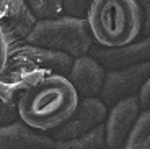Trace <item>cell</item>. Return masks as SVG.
Returning <instances> with one entry per match:
<instances>
[{
	"instance_id": "6da1fadb",
	"label": "cell",
	"mask_w": 150,
	"mask_h": 149,
	"mask_svg": "<svg viewBox=\"0 0 150 149\" xmlns=\"http://www.w3.org/2000/svg\"><path fill=\"white\" fill-rule=\"evenodd\" d=\"M74 57L60 51L20 43L10 48L5 71L0 75V102L16 105L20 95L51 74L67 77Z\"/></svg>"
},
{
	"instance_id": "7a4b0ae2",
	"label": "cell",
	"mask_w": 150,
	"mask_h": 149,
	"mask_svg": "<svg viewBox=\"0 0 150 149\" xmlns=\"http://www.w3.org/2000/svg\"><path fill=\"white\" fill-rule=\"evenodd\" d=\"M79 100V93L69 77L60 74L46 75L20 95L16 102L18 118L39 133L54 131L70 118Z\"/></svg>"
},
{
	"instance_id": "3957f363",
	"label": "cell",
	"mask_w": 150,
	"mask_h": 149,
	"mask_svg": "<svg viewBox=\"0 0 150 149\" xmlns=\"http://www.w3.org/2000/svg\"><path fill=\"white\" fill-rule=\"evenodd\" d=\"M95 44L112 48L139 39L142 13L135 0H95L86 13Z\"/></svg>"
},
{
	"instance_id": "277c9868",
	"label": "cell",
	"mask_w": 150,
	"mask_h": 149,
	"mask_svg": "<svg viewBox=\"0 0 150 149\" xmlns=\"http://www.w3.org/2000/svg\"><path fill=\"white\" fill-rule=\"evenodd\" d=\"M25 43L65 52L74 59L88 54L95 44L86 18L69 15L38 20L30 34L25 38Z\"/></svg>"
},
{
	"instance_id": "5b68a950",
	"label": "cell",
	"mask_w": 150,
	"mask_h": 149,
	"mask_svg": "<svg viewBox=\"0 0 150 149\" xmlns=\"http://www.w3.org/2000/svg\"><path fill=\"white\" fill-rule=\"evenodd\" d=\"M150 77V61L139 62L122 69L106 71L105 82L98 97L106 103V107H112L119 100H124L132 95H139L140 89Z\"/></svg>"
},
{
	"instance_id": "8992f818",
	"label": "cell",
	"mask_w": 150,
	"mask_h": 149,
	"mask_svg": "<svg viewBox=\"0 0 150 149\" xmlns=\"http://www.w3.org/2000/svg\"><path fill=\"white\" fill-rule=\"evenodd\" d=\"M106 116H108V107L100 97L80 98L70 118L59 128H56L51 134V138L54 141L77 138L80 134H85L93 128L103 125Z\"/></svg>"
},
{
	"instance_id": "52a82bcc",
	"label": "cell",
	"mask_w": 150,
	"mask_h": 149,
	"mask_svg": "<svg viewBox=\"0 0 150 149\" xmlns=\"http://www.w3.org/2000/svg\"><path fill=\"white\" fill-rule=\"evenodd\" d=\"M139 95H132L119 100L108 108V116L105 120V141L106 148L121 149L126 144L129 131L132 130L135 120L140 113Z\"/></svg>"
},
{
	"instance_id": "ba28073f",
	"label": "cell",
	"mask_w": 150,
	"mask_h": 149,
	"mask_svg": "<svg viewBox=\"0 0 150 149\" xmlns=\"http://www.w3.org/2000/svg\"><path fill=\"white\" fill-rule=\"evenodd\" d=\"M88 54L93 59H96L106 71L145 62L150 61V36H144L142 39H135L127 44L112 46V48L93 44Z\"/></svg>"
},
{
	"instance_id": "9c48e42d",
	"label": "cell",
	"mask_w": 150,
	"mask_h": 149,
	"mask_svg": "<svg viewBox=\"0 0 150 149\" xmlns=\"http://www.w3.org/2000/svg\"><path fill=\"white\" fill-rule=\"evenodd\" d=\"M38 18L30 10L26 0H0V30L10 46L25 43Z\"/></svg>"
},
{
	"instance_id": "30bf717a",
	"label": "cell",
	"mask_w": 150,
	"mask_h": 149,
	"mask_svg": "<svg viewBox=\"0 0 150 149\" xmlns=\"http://www.w3.org/2000/svg\"><path fill=\"white\" fill-rule=\"evenodd\" d=\"M106 69L98 62L96 59L85 54V56L75 57L72 62L69 80L72 82L74 89L77 90L80 98L98 97L101 92L103 82H105Z\"/></svg>"
},
{
	"instance_id": "8fae6325",
	"label": "cell",
	"mask_w": 150,
	"mask_h": 149,
	"mask_svg": "<svg viewBox=\"0 0 150 149\" xmlns=\"http://www.w3.org/2000/svg\"><path fill=\"white\" fill-rule=\"evenodd\" d=\"M54 139L39 134L21 120L0 125V149H52Z\"/></svg>"
},
{
	"instance_id": "7c38bea8",
	"label": "cell",
	"mask_w": 150,
	"mask_h": 149,
	"mask_svg": "<svg viewBox=\"0 0 150 149\" xmlns=\"http://www.w3.org/2000/svg\"><path fill=\"white\" fill-rule=\"evenodd\" d=\"M105 146V123L77 138L54 141V149H103Z\"/></svg>"
},
{
	"instance_id": "4fadbf2b",
	"label": "cell",
	"mask_w": 150,
	"mask_h": 149,
	"mask_svg": "<svg viewBox=\"0 0 150 149\" xmlns=\"http://www.w3.org/2000/svg\"><path fill=\"white\" fill-rule=\"evenodd\" d=\"M150 143V108L140 110L122 149H149Z\"/></svg>"
},
{
	"instance_id": "5bb4252c",
	"label": "cell",
	"mask_w": 150,
	"mask_h": 149,
	"mask_svg": "<svg viewBox=\"0 0 150 149\" xmlns=\"http://www.w3.org/2000/svg\"><path fill=\"white\" fill-rule=\"evenodd\" d=\"M26 4L38 20L64 15L62 0H26Z\"/></svg>"
},
{
	"instance_id": "9a60e30c",
	"label": "cell",
	"mask_w": 150,
	"mask_h": 149,
	"mask_svg": "<svg viewBox=\"0 0 150 149\" xmlns=\"http://www.w3.org/2000/svg\"><path fill=\"white\" fill-rule=\"evenodd\" d=\"M95 0H62L64 15L77 16V18H86V13L90 10Z\"/></svg>"
},
{
	"instance_id": "2e32d148",
	"label": "cell",
	"mask_w": 150,
	"mask_h": 149,
	"mask_svg": "<svg viewBox=\"0 0 150 149\" xmlns=\"http://www.w3.org/2000/svg\"><path fill=\"white\" fill-rule=\"evenodd\" d=\"M142 13V36H150V0H135Z\"/></svg>"
},
{
	"instance_id": "e0dca14e",
	"label": "cell",
	"mask_w": 150,
	"mask_h": 149,
	"mask_svg": "<svg viewBox=\"0 0 150 149\" xmlns=\"http://www.w3.org/2000/svg\"><path fill=\"white\" fill-rule=\"evenodd\" d=\"M10 43H8L7 36L4 34V31L0 30V75L2 72L5 71L7 67V62H8V56H10Z\"/></svg>"
},
{
	"instance_id": "ac0fdd59",
	"label": "cell",
	"mask_w": 150,
	"mask_h": 149,
	"mask_svg": "<svg viewBox=\"0 0 150 149\" xmlns=\"http://www.w3.org/2000/svg\"><path fill=\"white\" fill-rule=\"evenodd\" d=\"M139 102H140V108H142V110L150 108V77L147 79V82L144 84V87L140 89Z\"/></svg>"
},
{
	"instance_id": "d6986e66",
	"label": "cell",
	"mask_w": 150,
	"mask_h": 149,
	"mask_svg": "<svg viewBox=\"0 0 150 149\" xmlns=\"http://www.w3.org/2000/svg\"><path fill=\"white\" fill-rule=\"evenodd\" d=\"M2 108H4V103L0 102V121H2Z\"/></svg>"
},
{
	"instance_id": "ffe728a7",
	"label": "cell",
	"mask_w": 150,
	"mask_h": 149,
	"mask_svg": "<svg viewBox=\"0 0 150 149\" xmlns=\"http://www.w3.org/2000/svg\"><path fill=\"white\" fill-rule=\"evenodd\" d=\"M103 149H109V148H106V146H105V148H103ZM121 149H122V148H121Z\"/></svg>"
},
{
	"instance_id": "44dd1931",
	"label": "cell",
	"mask_w": 150,
	"mask_h": 149,
	"mask_svg": "<svg viewBox=\"0 0 150 149\" xmlns=\"http://www.w3.org/2000/svg\"><path fill=\"white\" fill-rule=\"evenodd\" d=\"M149 149H150V143H149Z\"/></svg>"
},
{
	"instance_id": "7402d4cb",
	"label": "cell",
	"mask_w": 150,
	"mask_h": 149,
	"mask_svg": "<svg viewBox=\"0 0 150 149\" xmlns=\"http://www.w3.org/2000/svg\"><path fill=\"white\" fill-rule=\"evenodd\" d=\"M52 149H54V148H52Z\"/></svg>"
}]
</instances>
